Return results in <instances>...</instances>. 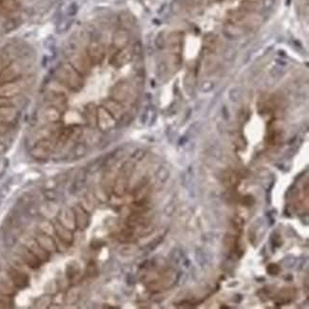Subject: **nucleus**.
<instances>
[{
	"mask_svg": "<svg viewBox=\"0 0 309 309\" xmlns=\"http://www.w3.org/2000/svg\"><path fill=\"white\" fill-rule=\"evenodd\" d=\"M55 230H56V233H57L58 237L64 244H71V243H72V240H73V237H72L73 235H72L71 228H67L62 223L58 222L55 225Z\"/></svg>",
	"mask_w": 309,
	"mask_h": 309,
	"instance_id": "nucleus-4",
	"label": "nucleus"
},
{
	"mask_svg": "<svg viewBox=\"0 0 309 309\" xmlns=\"http://www.w3.org/2000/svg\"><path fill=\"white\" fill-rule=\"evenodd\" d=\"M38 244H39L44 249H46L48 252L52 251V250H54V249L56 248L53 240H52L51 238L47 236V235H44V236H41V237L39 238Z\"/></svg>",
	"mask_w": 309,
	"mask_h": 309,
	"instance_id": "nucleus-9",
	"label": "nucleus"
},
{
	"mask_svg": "<svg viewBox=\"0 0 309 309\" xmlns=\"http://www.w3.org/2000/svg\"><path fill=\"white\" fill-rule=\"evenodd\" d=\"M10 277L15 285L19 288H23L29 283L28 276L16 269H12L10 271Z\"/></svg>",
	"mask_w": 309,
	"mask_h": 309,
	"instance_id": "nucleus-5",
	"label": "nucleus"
},
{
	"mask_svg": "<svg viewBox=\"0 0 309 309\" xmlns=\"http://www.w3.org/2000/svg\"><path fill=\"white\" fill-rule=\"evenodd\" d=\"M73 215H74L75 225L78 228H81L82 229H84V228L87 227V213H86V211L80 207H75V209L73 210Z\"/></svg>",
	"mask_w": 309,
	"mask_h": 309,
	"instance_id": "nucleus-6",
	"label": "nucleus"
},
{
	"mask_svg": "<svg viewBox=\"0 0 309 309\" xmlns=\"http://www.w3.org/2000/svg\"><path fill=\"white\" fill-rule=\"evenodd\" d=\"M22 257H23L24 261H26V263L33 269L38 268L41 264V261L37 258V256L32 250H25L22 254Z\"/></svg>",
	"mask_w": 309,
	"mask_h": 309,
	"instance_id": "nucleus-7",
	"label": "nucleus"
},
{
	"mask_svg": "<svg viewBox=\"0 0 309 309\" xmlns=\"http://www.w3.org/2000/svg\"><path fill=\"white\" fill-rule=\"evenodd\" d=\"M131 25L119 20L110 34L89 25L75 29L42 73L40 106L30 152L37 161L83 155L97 130L93 94L98 83L143 60Z\"/></svg>",
	"mask_w": 309,
	"mask_h": 309,
	"instance_id": "nucleus-1",
	"label": "nucleus"
},
{
	"mask_svg": "<svg viewBox=\"0 0 309 309\" xmlns=\"http://www.w3.org/2000/svg\"><path fill=\"white\" fill-rule=\"evenodd\" d=\"M47 0H0V39L29 20Z\"/></svg>",
	"mask_w": 309,
	"mask_h": 309,
	"instance_id": "nucleus-3",
	"label": "nucleus"
},
{
	"mask_svg": "<svg viewBox=\"0 0 309 309\" xmlns=\"http://www.w3.org/2000/svg\"><path fill=\"white\" fill-rule=\"evenodd\" d=\"M211 1H213V2H222L223 0H211Z\"/></svg>",
	"mask_w": 309,
	"mask_h": 309,
	"instance_id": "nucleus-11",
	"label": "nucleus"
},
{
	"mask_svg": "<svg viewBox=\"0 0 309 309\" xmlns=\"http://www.w3.org/2000/svg\"><path fill=\"white\" fill-rule=\"evenodd\" d=\"M261 1V0H244V3H245L246 7H251V6L255 5V4H258Z\"/></svg>",
	"mask_w": 309,
	"mask_h": 309,
	"instance_id": "nucleus-10",
	"label": "nucleus"
},
{
	"mask_svg": "<svg viewBox=\"0 0 309 309\" xmlns=\"http://www.w3.org/2000/svg\"><path fill=\"white\" fill-rule=\"evenodd\" d=\"M218 43H219V39L216 35L208 34L204 40V47L206 51L212 53L218 47Z\"/></svg>",
	"mask_w": 309,
	"mask_h": 309,
	"instance_id": "nucleus-8",
	"label": "nucleus"
},
{
	"mask_svg": "<svg viewBox=\"0 0 309 309\" xmlns=\"http://www.w3.org/2000/svg\"><path fill=\"white\" fill-rule=\"evenodd\" d=\"M41 76L40 56L31 43L0 39V146L16 128L24 104Z\"/></svg>",
	"mask_w": 309,
	"mask_h": 309,
	"instance_id": "nucleus-2",
	"label": "nucleus"
}]
</instances>
